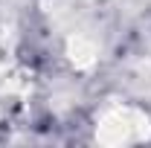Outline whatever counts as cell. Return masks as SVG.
<instances>
[{"mask_svg": "<svg viewBox=\"0 0 151 148\" xmlns=\"http://www.w3.org/2000/svg\"><path fill=\"white\" fill-rule=\"evenodd\" d=\"M96 134L105 142H137V139L148 137V125H145V116L137 108L122 105V108L105 111L102 125H96Z\"/></svg>", "mask_w": 151, "mask_h": 148, "instance_id": "cell-1", "label": "cell"}]
</instances>
